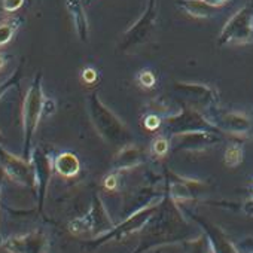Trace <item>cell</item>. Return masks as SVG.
Returning <instances> with one entry per match:
<instances>
[{
  "instance_id": "6da1fadb",
  "label": "cell",
  "mask_w": 253,
  "mask_h": 253,
  "mask_svg": "<svg viewBox=\"0 0 253 253\" xmlns=\"http://www.w3.org/2000/svg\"><path fill=\"white\" fill-rule=\"evenodd\" d=\"M86 106L94 128L97 130L98 136L104 142L121 148L131 143L133 136L128 130V126L101 101L97 92L88 95Z\"/></svg>"
},
{
  "instance_id": "7a4b0ae2",
  "label": "cell",
  "mask_w": 253,
  "mask_h": 253,
  "mask_svg": "<svg viewBox=\"0 0 253 253\" xmlns=\"http://www.w3.org/2000/svg\"><path fill=\"white\" fill-rule=\"evenodd\" d=\"M45 94H43V84H42V73H38L27 89L23 103V154L26 160L32 157V143L35 133L38 130L39 121L43 113L45 106Z\"/></svg>"
},
{
  "instance_id": "3957f363",
  "label": "cell",
  "mask_w": 253,
  "mask_h": 253,
  "mask_svg": "<svg viewBox=\"0 0 253 253\" xmlns=\"http://www.w3.org/2000/svg\"><path fill=\"white\" fill-rule=\"evenodd\" d=\"M250 42H253V5L246 3L226 21L219 33L217 43L220 46H228L246 45Z\"/></svg>"
},
{
  "instance_id": "277c9868",
  "label": "cell",
  "mask_w": 253,
  "mask_h": 253,
  "mask_svg": "<svg viewBox=\"0 0 253 253\" xmlns=\"http://www.w3.org/2000/svg\"><path fill=\"white\" fill-rule=\"evenodd\" d=\"M157 0H149V5L146 12L124 33V39L119 45L122 51H131L145 43H148L157 30Z\"/></svg>"
},
{
  "instance_id": "5b68a950",
  "label": "cell",
  "mask_w": 253,
  "mask_h": 253,
  "mask_svg": "<svg viewBox=\"0 0 253 253\" xmlns=\"http://www.w3.org/2000/svg\"><path fill=\"white\" fill-rule=\"evenodd\" d=\"M206 118L220 133H229L232 136H250L253 130V122L244 112L228 110L222 112L216 107L210 109V113H206Z\"/></svg>"
},
{
  "instance_id": "8992f818",
  "label": "cell",
  "mask_w": 253,
  "mask_h": 253,
  "mask_svg": "<svg viewBox=\"0 0 253 253\" xmlns=\"http://www.w3.org/2000/svg\"><path fill=\"white\" fill-rule=\"evenodd\" d=\"M220 131L216 128H204V130H189L182 131L171 136L170 143L174 145L176 149L185 151H204L220 140Z\"/></svg>"
},
{
  "instance_id": "52a82bcc",
  "label": "cell",
  "mask_w": 253,
  "mask_h": 253,
  "mask_svg": "<svg viewBox=\"0 0 253 253\" xmlns=\"http://www.w3.org/2000/svg\"><path fill=\"white\" fill-rule=\"evenodd\" d=\"M0 166H2L5 173H8L9 177H12L14 180L23 185L33 182L35 169H33L32 161L15 157L14 154L8 152L2 146H0Z\"/></svg>"
},
{
  "instance_id": "ba28073f",
  "label": "cell",
  "mask_w": 253,
  "mask_h": 253,
  "mask_svg": "<svg viewBox=\"0 0 253 253\" xmlns=\"http://www.w3.org/2000/svg\"><path fill=\"white\" fill-rule=\"evenodd\" d=\"M174 89L180 92L183 97L192 100L194 103L201 104L206 109H213L217 104V92L203 84H191V82H177L174 85Z\"/></svg>"
},
{
  "instance_id": "9c48e42d",
  "label": "cell",
  "mask_w": 253,
  "mask_h": 253,
  "mask_svg": "<svg viewBox=\"0 0 253 253\" xmlns=\"http://www.w3.org/2000/svg\"><path fill=\"white\" fill-rule=\"evenodd\" d=\"M67 9L72 15L75 30L81 41H88V20L81 0H67Z\"/></svg>"
},
{
  "instance_id": "30bf717a",
  "label": "cell",
  "mask_w": 253,
  "mask_h": 253,
  "mask_svg": "<svg viewBox=\"0 0 253 253\" xmlns=\"http://www.w3.org/2000/svg\"><path fill=\"white\" fill-rule=\"evenodd\" d=\"M180 8L194 18H210L217 9L206 3L204 0H180Z\"/></svg>"
},
{
  "instance_id": "8fae6325",
  "label": "cell",
  "mask_w": 253,
  "mask_h": 253,
  "mask_svg": "<svg viewBox=\"0 0 253 253\" xmlns=\"http://www.w3.org/2000/svg\"><path fill=\"white\" fill-rule=\"evenodd\" d=\"M54 167H55V170L61 176L72 177V176H75L79 171L81 164H79V160H78V157L75 154H72V152H63V154H60L55 158Z\"/></svg>"
},
{
  "instance_id": "7c38bea8",
  "label": "cell",
  "mask_w": 253,
  "mask_h": 253,
  "mask_svg": "<svg viewBox=\"0 0 253 253\" xmlns=\"http://www.w3.org/2000/svg\"><path fill=\"white\" fill-rule=\"evenodd\" d=\"M140 163V151L137 146H134L133 143L126 145L121 149V152L118 154V157L115 158V167L116 169H130L134 167Z\"/></svg>"
},
{
  "instance_id": "4fadbf2b",
  "label": "cell",
  "mask_w": 253,
  "mask_h": 253,
  "mask_svg": "<svg viewBox=\"0 0 253 253\" xmlns=\"http://www.w3.org/2000/svg\"><path fill=\"white\" fill-rule=\"evenodd\" d=\"M18 27H20V21L17 18H8L0 23V48L8 45L12 41Z\"/></svg>"
},
{
  "instance_id": "5bb4252c",
  "label": "cell",
  "mask_w": 253,
  "mask_h": 253,
  "mask_svg": "<svg viewBox=\"0 0 253 253\" xmlns=\"http://www.w3.org/2000/svg\"><path fill=\"white\" fill-rule=\"evenodd\" d=\"M243 161V148L237 143H231L225 151V164L229 167H237Z\"/></svg>"
},
{
  "instance_id": "9a60e30c",
  "label": "cell",
  "mask_w": 253,
  "mask_h": 253,
  "mask_svg": "<svg viewBox=\"0 0 253 253\" xmlns=\"http://www.w3.org/2000/svg\"><path fill=\"white\" fill-rule=\"evenodd\" d=\"M21 78H23V64L20 67H17L15 72L6 81H3L2 84H0V98H2L6 92H9L14 86H17L20 84Z\"/></svg>"
},
{
  "instance_id": "2e32d148",
  "label": "cell",
  "mask_w": 253,
  "mask_h": 253,
  "mask_svg": "<svg viewBox=\"0 0 253 253\" xmlns=\"http://www.w3.org/2000/svg\"><path fill=\"white\" fill-rule=\"evenodd\" d=\"M170 140L167 139V137H164V136H158L154 142H152V152H154V155H157V157H164L167 152H169V149H170Z\"/></svg>"
},
{
  "instance_id": "e0dca14e",
  "label": "cell",
  "mask_w": 253,
  "mask_h": 253,
  "mask_svg": "<svg viewBox=\"0 0 253 253\" xmlns=\"http://www.w3.org/2000/svg\"><path fill=\"white\" fill-rule=\"evenodd\" d=\"M137 82L145 88H152L157 84V78L151 70H142L137 76Z\"/></svg>"
},
{
  "instance_id": "ac0fdd59",
  "label": "cell",
  "mask_w": 253,
  "mask_h": 253,
  "mask_svg": "<svg viewBox=\"0 0 253 253\" xmlns=\"http://www.w3.org/2000/svg\"><path fill=\"white\" fill-rule=\"evenodd\" d=\"M24 5V0H2V8L8 14H14L20 11Z\"/></svg>"
},
{
  "instance_id": "d6986e66",
  "label": "cell",
  "mask_w": 253,
  "mask_h": 253,
  "mask_svg": "<svg viewBox=\"0 0 253 253\" xmlns=\"http://www.w3.org/2000/svg\"><path fill=\"white\" fill-rule=\"evenodd\" d=\"M161 125V116L157 115V113H149L146 118H145V126L149 130V131H155L158 126Z\"/></svg>"
},
{
  "instance_id": "ffe728a7",
  "label": "cell",
  "mask_w": 253,
  "mask_h": 253,
  "mask_svg": "<svg viewBox=\"0 0 253 253\" xmlns=\"http://www.w3.org/2000/svg\"><path fill=\"white\" fill-rule=\"evenodd\" d=\"M82 78H84V81H85L86 84H94V82L97 81V72H95L92 67H88V69L84 70Z\"/></svg>"
},
{
  "instance_id": "44dd1931",
  "label": "cell",
  "mask_w": 253,
  "mask_h": 253,
  "mask_svg": "<svg viewBox=\"0 0 253 253\" xmlns=\"http://www.w3.org/2000/svg\"><path fill=\"white\" fill-rule=\"evenodd\" d=\"M206 3H209L210 6H213V8H220V6H223L225 3H228L229 0H204Z\"/></svg>"
},
{
  "instance_id": "7402d4cb",
  "label": "cell",
  "mask_w": 253,
  "mask_h": 253,
  "mask_svg": "<svg viewBox=\"0 0 253 253\" xmlns=\"http://www.w3.org/2000/svg\"><path fill=\"white\" fill-rule=\"evenodd\" d=\"M6 61H8V57H6L5 54L0 52V72H2V70H3V67L6 66Z\"/></svg>"
}]
</instances>
